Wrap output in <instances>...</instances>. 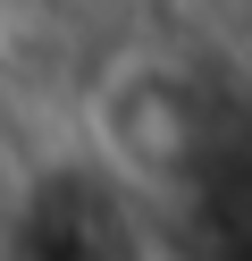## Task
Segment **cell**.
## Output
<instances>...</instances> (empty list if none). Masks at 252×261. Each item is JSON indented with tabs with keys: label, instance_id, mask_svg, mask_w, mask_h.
I'll return each instance as SVG.
<instances>
[{
	"label": "cell",
	"instance_id": "cell-1",
	"mask_svg": "<svg viewBox=\"0 0 252 261\" xmlns=\"http://www.w3.org/2000/svg\"><path fill=\"white\" fill-rule=\"evenodd\" d=\"M193 143H202V110H193V93H185L177 68L126 59V68L101 85V152H109V177L151 186V177L185 169Z\"/></svg>",
	"mask_w": 252,
	"mask_h": 261
}]
</instances>
